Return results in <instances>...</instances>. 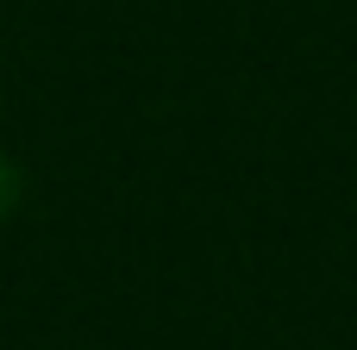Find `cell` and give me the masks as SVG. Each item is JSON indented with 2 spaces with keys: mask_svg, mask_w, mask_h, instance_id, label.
I'll return each mask as SVG.
<instances>
[{
  "mask_svg": "<svg viewBox=\"0 0 357 350\" xmlns=\"http://www.w3.org/2000/svg\"><path fill=\"white\" fill-rule=\"evenodd\" d=\"M13 194H19V175L0 163V213H13Z\"/></svg>",
  "mask_w": 357,
  "mask_h": 350,
  "instance_id": "cell-1",
  "label": "cell"
}]
</instances>
